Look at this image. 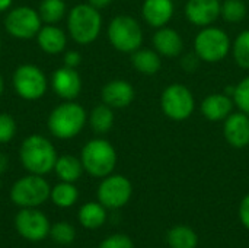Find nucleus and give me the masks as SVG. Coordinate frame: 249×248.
<instances>
[{"label":"nucleus","instance_id":"f257e3e1","mask_svg":"<svg viewBox=\"0 0 249 248\" xmlns=\"http://www.w3.org/2000/svg\"><path fill=\"white\" fill-rule=\"evenodd\" d=\"M88 123L85 107L76 101H63L50 113L47 118L48 132L60 140L74 139Z\"/></svg>","mask_w":249,"mask_h":248},{"label":"nucleus","instance_id":"f03ea898","mask_svg":"<svg viewBox=\"0 0 249 248\" xmlns=\"http://www.w3.org/2000/svg\"><path fill=\"white\" fill-rule=\"evenodd\" d=\"M58 155L54 145L42 134H31L19 148V161L29 174L45 175L54 170Z\"/></svg>","mask_w":249,"mask_h":248},{"label":"nucleus","instance_id":"7ed1b4c3","mask_svg":"<svg viewBox=\"0 0 249 248\" xmlns=\"http://www.w3.org/2000/svg\"><path fill=\"white\" fill-rule=\"evenodd\" d=\"M102 15L89 3H79L67 13L69 37L79 45H89L98 39L102 31Z\"/></svg>","mask_w":249,"mask_h":248},{"label":"nucleus","instance_id":"20e7f679","mask_svg":"<svg viewBox=\"0 0 249 248\" xmlns=\"http://www.w3.org/2000/svg\"><path fill=\"white\" fill-rule=\"evenodd\" d=\"M80 161L85 172L95 178H104L114 172L118 156L111 142L104 137H95L83 145Z\"/></svg>","mask_w":249,"mask_h":248},{"label":"nucleus","instance_id":"39448f33","mask_svg":"<svg viewBox=\"0 0 249 248\" xmlns=\"http://www.w3.org/2000/svg\"><path fill=\"white\" fill-rule=\"evenodd\" d=\"M107 37L112 48L123 54H133L143 47V28L142 23L131 15L114 16L107 28Z\"/></svg>","mask_w":249,"mask_h":248},{"label":"nucleus","instance_id":"423d86ee","mask_svg":"<svg viewBox=\"0 0 249 248\" xmlns=\"http://www.w3.org/2000/svg\"><path fill=\"white\" fill-rule=\"evenodd\" d=\"M193 47L201 63L214 64L223 61L231 54L232 39L225 29L210 25L200 28L194 38Z\"/></svg>","mask_w":249,"mask_h":248},{"label":"nucleus","instance_id":"0eeeda50","mask_svg":"<svg viewBox=\"0 0 249 248\" xmlns=\"http://www.w3.org/2000/svg\"><path fill=\"white\" fill-rule=\"evenodd\" d=\"M160 110L171 121H185L196 111V98L193 91L184 85L174 82L160 94Z\"/></svg>","mask_w":249,"mask_h":248},{"label":"nucleus","instance_id":"6e6552de","mask_svg":"<svg viewBox=\"0 0 249 248\" xmlns=\"http://www.w3.org/2000/svg\"><path fill=\"white\" fill-rule=\"evenodd\" d=\"M51 186L44 175L28 174L16 180L10 189V200L22 208H38L50 199Z\"/></svg>","mask_w":249,"mask_h":248},{"label":"nucleus","instance_id":"1a4fd4ad","mask_svg":"<svg viewBox=\"0 0 249 248\" xmlns=\"http://www.w3.org/2000/svg\"><path fill=\"white\" fill-rule=\"evenodd\" d=\"M12 86L19 98L25 101H38L48 89V79L41 67L23 63L15 69L12 75Z\"/></svg>","mask_w":249,"mask_h":248},{"label":"nucleus","instance_id":"9d476101","mask_svg":"<svg viewBox=\"0 0 249 248\" xmlns=\"http://www.w3.org/2000/svg\"><path fill=\"white\" fill-rule=\"evenodd\" d=\"M3 23L6 32L12 38L22 41L35 38L41 26L44 25L38 10L31 6H18L7 10Z\"/></svg>","mask_w":249,"mask_h":248},{"label":"nucleus","instance_id":"9b49d317","mask_svg":"<svg viewBox=\"0 0 249 248\" xmlns=\"http://www.w3.org/2000/svg\"><path fill=\"white\" fill-rule=\"evenodd\" d=\"M133 196L131 181L121 174H109L102 178L98 186L96 197L101 205L109 210L121 209L125 206Z\"/></svg>","mask_w":249,"mask_h":248},{"label":"nucleus","instance_id":"f8f14e48","mask_svg":"<svg viewBox=\"0 0 249 248\" xmlns=\"http://www.w3.org/2000/svg\"><path fill=\"white\" fill-rule=\"evenodd\" d=\"M15 228L22 238L39 243L50 237L51 224L47 215L36 208H22L15 216Z\"/></svg>","mask_w":249,"mask_h":248},{"label":"nucleus","instance_id":"ddd939ff","mask_svg":"<svg viewBox=\"0 0 249 248\" xmlns=\"http://www.w3.org/2000/svg\"><path fill=\"white\" fill-rule=\"evenodd\" d=\"M50 83L54 94L58 95L63 101H76L83 88L82 77L77 69H71L67 66L55 69L53 72Z\"/></svg>","mask_w":249,"mask_h":248},{"label":"nucleus","instance_id":"4468645a","mask_svg":"<svg viewBox=\"0 0 249 248\" xmlns=\"http://www.w3.org/2000/svg\"><path fill=\"white\" fill-rule=\"evenodd\" d=\"M220 0H187L185 19L197 28L210 26L220 18Z\"/></svg>","mask_w":249,"mask_h":248},{"label":"nucleus","instance_id":"2eb2a0df","mask_svg":"<svg viewBox=\"0 0 249 248\" xmlns=\"http://www.w3.org/2000/svg\"><path fill=\"white\" fill-rule=\"evenodd\" d=\"M136 91L125 79H112L101 89V99L112 110H124L133 104Z\"/></svg>","mask_w":249,"mask_h":248},{"label":"nucleus","instance_id":"dca6fc26","mask_svg":"<svg viewBox=\"0 0 249 248\" xmlns=\"http://www.w3.org/2000/svg\"><path fill=\"white\" fill-rule=\"evenodd\" d=\"M233 98L226 92L209 94L200 104L201 115L210 123H223L233 113Z\"/></svg>","mask_w":249,"mask_h":248},{"label":"nucleus","instance_id":"f3484780","mask_svg":"<svg viewBox=\"0 0 249 248\" xmlns=\"http://www.w3.org/2000/svg\"><path fill=\"white\" fill-rule=\"evenodd\" d=\"M223 137L235 149L249 146V115L242 111H233L223 121Z\"/></svg>","mask_w":249,"mask_h":248},{"label":"nucleus","instance_id":"a211bd4d","mask_svg":"<svg viewBox=\"0 0 249 248\" xmlns=\"http://www.w3.org/2000/svg\"><path fill=\"white\" fill-rule=\"evenodd\" d=\"M152 48L160 56L168 58L179 57L184 51L182 35L171 26H162L152 35Z\"/></svg>","mask_w":249,"mask_h":248},{"label":"nucleus","instance_id":"6ab92c4d","mask_svg":"<svg viewBox=\"0 0 249 248\" xmlns=\"http://www.w3.org/2000/svg\"><path fill=\"white\" fill-rule=\"evenodd\" d=\"M175 13L174 0H143L142 4V18L146 25L150 28L166 26Z\"/></svg>","mask_w":249,"mask_h":248},{"label":"nucleus","instance_id":"aec40b11","mask_svg":"<svg viewBox=\"0 0 249 248\" xmlns=\"http://www.w3.org/2000/svg\"><path fill=\"white\" fill-rule=\"evenodd\" d=\"M35 39L41 51L50 56L61 54L67 48V34L57 25L44 23L38 31Z\"/></svg>","mask_w":249,"mask_h":248},{"label":"nucleus","instance_id":"412c9836","mask_svg":"<svg viewBox=\"0 0 249 248\" xmlns=\"http://www.w3.org/2000/svg\"><path fill=\"white\" fill-rule=\"evenodd\" d=\"M130 56H131V58H130L131 66L140 75L155 76L159 73V70L162 67V57L153 48L140 47Z\"/></svg>","mask_w":249,"mask_h":248},{"label":"nucleus","instance_id":"4be33fe9","mask_svg":"<svg viewBox=\"0 0 249 248\" xmlns=\"http://www.w3.org/2000/svg\"><path fill=\"white\" fill-rule=\"evenodd\" d=\"M53 171L60 178V181H66V183H76L85 172L80 158L69 153L60 155L57 158Z\"/></svg>","mask_w":249,"mask_h":248},{"label":"nucleus","instance_id":"5701e85b","mask_svg":"<svg viewBox=\"0 0 249 248\" xmlns=\"http://www.w3.org/2000/svg\"><path fill=\"white\" fill-rule=\"evenodd\" d=\"M88 123L96 134H99V136L107 134L111 132V129L114 127V123H115L114 110L111 107H108L107 104L101 102V104L95 105L92 108V111L88 114Z\"/></svg>","mask_w":249,"mask_h":248},{"label":"nucleus","instance_id":"b1692460","mask_svg":"<svg viewBox=\"0 0 249 248\" xmlns=\"http://www.w3.org/2000/svg\"><path fill=\"white\" fill-rule=\"evenodd\" d=\"M107 208L99 202L85 203L77 213L80 225L86 229H98L107 222Z\"/></svg>","mask_w":249,"mask_h":248},{"label":"nucleus","instance_id":"393cba45","mask_svg":"<svg viewBox=\"0 0 249 248\" xmlns=\"http://www.w3.org/2000/svg\"><path fill=\"white\" fill-rule=\"evenodd\" d=\"M166 243L169 248H197L198 235L191 227L175 225L168 231Z\"/></svg>","mask_w":249,"mask_h":248},{"label":"nucleus","instance_id":"a878e982","mask_svg":"<svg viewBox=\"0 0 249 248\" xmlns=\"http://www.w3.org/2000/svg\"><path fill=\"white\" fill-rule=\"evenodd\" d=\"M50 199L55 206H58L61 209H67V208H71L77 202L79 190L74 186V183L61 181V183L55 184L54 187H51Z\"/></svg>","mask_w":249,"mask_h":248},{"label":"nucleus","instance_id":"bb28decb","mask_svg":"<svg viewBox=\"0 0 249 248\" xmlns=\"http://www.w3.org/2000/svg\"><path fill=\"white\" fill-rule=\"evenodd\" d=\"M42 23L55 25L67 15V4L64 0H42L38 7Z\"/></svg>","mask_w":249,"mask_h":248},{"label":"nucleus","instance_id":"cd10ccee","mask_svg":"<svg viewBox=\"0 0 249 248\" xmlns=\"http://www.w3.org/2000/svg\"><path fill=\"white\" fill-rule=\"evenodd\" d=\"M231 54L239 69L249 70V29L241 31L232 41Z\"/></svg>","mask_w":249,"mask_h":248},{"label":"nucleus","instance_id":"c85d7f7f","mask_svg":"<svg viewBox=\"0 0 249 248\" xmlns=\"http://www.w3.org/2000/svg\"><path fill=\"white\" fill-rule=\"evenodd\" d=\"M248 15L245 0H223L220 4V18L228 23H241Z\"/></svg>","mask_w":249,"mask_h":248},{"label":"nucleus","instance_id":"c756f323","mask_svg":"<svg viewBox=\"0 0 249 248\" xmlns=\"http://www.w3.org/2000/svg\"><path fill=\"white\" fill-rule=\"evenodd\" d=\"M50 237L55 244L60 246H69L74 241L76 238V229L69 222H57L51 225L50 229Z\"/></svg>","mask_w":249,"mask_h":248},{"label":"nucleus","instance_id":"7c9ffc66","mask_svg":"<svg viewBox=\"0 0 249 248\" xmlns=\"http://www.w3.org/2000/svg\"><path fill=\"white\" fill-rule=\"evenodd\" d=\"M232 98H233L235 107L239 111L249 115V75L235 85Z\"/></svg>","mask_w":249,"mask_h":248},{"label":"nucleus","instance_id":"2f4dec72","mask_svg":"<svg viewBox=\"0 0 249 248\" xmlns=\"http://www.w3.org/2000/svg\"><path fill=\"white\" fill-rule=\"evenodd\" d=\"M18 132L15 118L7 113H0V145L9 143Z\"/></svg>","mask_w":249,"mask_h":248},{"label":"nucleus","instance_id":"473e14b6","mask_svg":"<svg viewBox=\"0 0 249 248\" xmlns=\"http://www.w3.org/2000/svg\"><path fill=\"white\" fill-rule=\"evenodd\" d=\"M99 248H134L133 240L125 234H114L107 237L101 244Z\"/></svg>","mask_w":249,"mask_h":248},{"label":"nucleus","instance_id":"72a5a7b5","mask_svg":"<svg viewBox=\"0 0 249 248\" xmlns=\"http://www.w3.org/2000/svg\"><path fill=\"white\" fill-rule=\"evenodd\" d=\"M82 63V54L77 50H66L63 56V66L77 69Z\"/></svg>","mask_w":249,"mask_h":248},{"label":"nucleus","instance_id":"f704fd0d","mask_svg":"<svg viewBox=\"0 0 249 248\" xmlns=\"http://www.w3.org/2000/svg\"><path fill=\"white\" fill-rule=\"evenodd\" d=\"M200 63H201V60L197 57V54L196 53H190V54H185L182 58H181V67L187 72V73H194L197 69H198V66H200Z\"/></svg>","mask_w":249,"mask_h":248},{"label":"nucleus","instance_id":"c9c22d12","mask_svg":"<svg viewBox=\"0 0 249 248\" xmlns=\"http://www.w3.org/2000/svg\"><path fill=\"white\" fill-rule=\"evenodd\" d=\"M238 213H239V219H241L242 225L249 231V193L241 200Z\"/></svg>","mask_w":249,"mask_h":248},{"label":"nucleus","instance_id":"e433bc0d","mask_svg":"<svg viewBox=\"0 0 249 248\" xmlns=\"http://www.w3.org/2000/svg\"><path fill=\"white\" fill-rule=\"evenodd\" d=\"M112 1H114V0H88V3H89L90 6H93L95 9H98V10L108 7Z\"/></svg>","mask_w":249,"mask_h":248},{"label":"nucleus","instance_id":"4c0bfd02","mask_svg":"<svg viewBox=\"0 0 249 248\" xmlns=\"http://www.w3.org/2000/svg\"><path fill=\"white\" fill-rule=\"evenodd\" d=\"M7 167H9V158L0 152V174H3L7 170Z\"/></svg>","mask_w":249,"mask_h":248},{"label":"nucleus","instance_id":"58836bf2","mask_svg":"<svg viewBox=\"0 0 249 248\" xmlns=\"http://www.w3.org/2000/svg\"><path fill=\"white\" fill-rule=\"evenodd\" d=\"M12 4H13V0H0V13L10 10Z\"/></svg>","mask_w":249,"mask_h":248},{"label":"nucleus","instance_id":"ea45409f","mask_svg":"<svg viewBox=\"0 0 249 248\" xmlns=\"http://www.w3.org/2000/svg\"><path fill=\"white\" fill-rule=\"evenodd\" d=\"M3 92H4V79H3V76L0 75V96L3 95Z\"/></svg>","mask_w":249,"mask_h":248},{"label":"nucleus","instance_id":"a19ab883","mask_svg":"<svg viewBox=\"0 0 249 248\" xmlns=\"http://www.w3.org/2000/svg\"><path fill=\"white\" fill-rule=\"evenodd\" d=\"M0 54H1V39H0Z\"/></svg>","mask_w":249,"mask_h":248},{"label":"nucleus","instance_id":"79ce46f5","mask_svg":"<svg viewBox=\"0 0 249 248\" xmlns=\"http://www.w3.org/2000/svg\"><path fill=\"white\" fill-rule=\"evenodd\" d=\"M0 187H1V181H0Z\"/></svg>","mask_w":249,"mask_h":248}]
</instances>
